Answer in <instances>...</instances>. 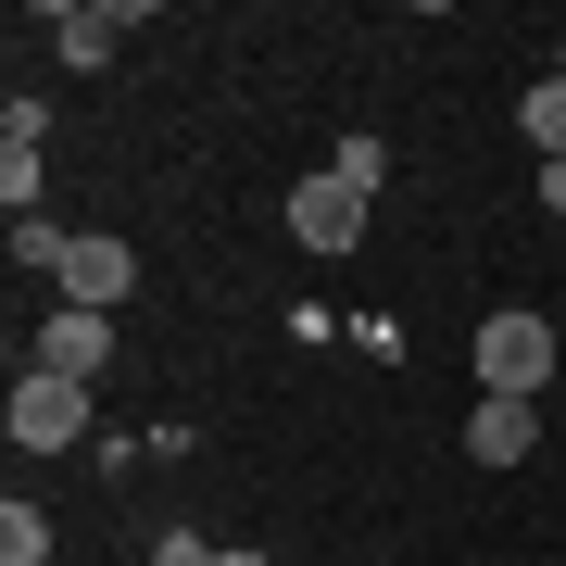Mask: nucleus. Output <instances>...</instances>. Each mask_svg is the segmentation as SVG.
<instances>
[{
  "label": "nucleus",
  "mask_w": 566,
  "mask_h": 566,
  "mask_svg": "<svg viewBox=\"0 0 566 566\" xmlns=\"http://www.w3.org/2000/svg\"><path fill=\"white\" fill-rule=\"evenodd\" d=\"M542 378H554V327L542 315H479V390H504V403H542Z\"/></svg>",
  "instance_id": "obj_1"
},
{
  "label": "nucleus",
  "mask_w": 566,
  "mask_h": 566,
  "mask_svg": "<svg viewBox=\"0 0 566 566\" xmlns=\"http://www.w3.org/2000/svg\"><path fill=\"white\" fill-rule=\"evenodd\" d=\"M51 290H63L76 315H126V290H139V252H126V240H63Z\"/></svg>",
  "instance_id": "obj_2"
},
{
  "label": "nucleus",
  "mask_w": 566,
  "mask_h": 566,
  "mask_svg": "<svg viewBox=\"0 0 566 566\" xmlns=\"http://www.w3.org/2000/svg\"><path fill=\"white\" fill-rule=\"evenodd\" d=\"M13 441H25V453H76V441H88V390L25 365V378H13Z\"/></svg>",
  "instance_id": "obj_3"
},
{
  "label": "nucleus",
  "mask_w": 566,
  "mask_h": 566,
  "mask_svg": "<svg viewBox=\"0 0 566 566\" xmlns=\"http://www.w3.org/2000/svg\"><path fill=\"white\" fill-rule=\"evenodd\" d=\"M25 365H39V378H102V365H114V315H76V303H51L39 315V353H25Z\"/></svg>",
  "instance_id": "obj_4"
},
{
  "label": "nucleus",
  "mask_w": 566,
  "mask_h": 566,
  "mask_svg": "<svg viewBox=\"0 0 566 566\" xmlns=\"http://www.w3.org/2000/svg\"><path fill=\"white\" fill-rule=\"evenodd\" d=\"M290 240H303V252H353V240H365V189H340V177L315 164V177L290 189Z\"/></svg>",
  "instance_id": "obj_5"
},
{
  "label": "nucleus",
  "mask_w": 566,
  "mask_h": 566,
  "mask_svg": "<svg viewBox=\"0 0 566 566\" xmlns=\"http://www.w3.org/2000/svg\"><path fill=\"white\" fill-rule=\"evenodd\" d=\"M465 453H479V465H528V453H542V403L479 390V403H465Z\"/></svg>",
  "instance_id": "obj_6"
},
{
  "label": "nucleus",
  "mask_w": 566,
  "mask_h": 566,
  "mask_svg": "<svg viewBox=\"0 0 566 566\" xmlns=\"http://www.w3.org/2000/svg\"><path fill=\"white\" fill-rule=\"evenodd\" d=\"M51 39H63V63H114V51H126V13H102V0H63Z\"/></svg>",
  "instance_id": "obj_7"
},
{
  "label": "nucleus",
  "mask_w": 566,
  "mask_h": 566,
  "mask_svg": "<svg viewBox=\"0 0 566 566\" xmlns=\"http://www.w3.org/2000/svg\"><path fill=\"white\" fill-rule=\"evenodd\" d=\"M516 139L542 151V164H566V76H528V102H516Z\"/></svg>",
  "instance_id": "obj_8"
},
{
  "label": "nucleus",
  "mask_w": 566,
  "mask_h": 566,
  "mask_svg": "<svg viewBox=\"0 0 566 566\" xmlns=\"http://www.w3.org/2000/svg\"><path fill=\"white\" fill-rule=\"evenodd\" d=\"M327 177L378 202V189H390V139H365V126H353V139H327Z\"/></svg>",
  "instance_id": "obj_9"
},
{
  "label": "nucleus",
  "mask_w": 566,
  "mask_h": 566,
  "mask_svg": "<svg viewBox=\"0 0 566 566\" xmlns=\"http://www.w3.org/2000/svg\"><path fill=\"white\" fill-rule=\"evenodd\" d=\"M0 566H51V516L25 504V491L0 504Z\"/></svg>",
  "instance_id": "obj_10"
},
{
  "label": "nucleus",
  "mask_w": 566,
  "mask_h": 566,
  "mask_svg": "<svg viewBox=\"0 0 566 566\" xmlns=\"http://www.w3.org/2000/svg\"><path fill=\"white\" fill-rule=\"evenodd\" d=\"M63 240H76V227H39V214H13V264H39V277L63 264Z\"/></svg>",
  "instance_id": "obj_11"
},
{
  "label": "nucleus",
  "mask_w": 566,
  "mask_h": 566,
  "mask_svg": "<svg viewBox=\"0 0 566 566\" xmlns=\"http://www.w3.org/2000/svg\"><path fill=\"white\" fill-rule=\"evenodd\" d=\"M151 566H227V542H202V528H164V542H151Z\"/></svg>",
  "instance_id": "obj_12"
},
{
  "label": "nucleus",
  "mask_w": 566,
  "mask_h": 566,
  "mask_svg": "<svg viewBox=\"0 0 566 566\" xmlns=\"http://www.w3.org/2000/svg\"><path fill=\"white\" fill-rule=\"evenodd\" d=\"M542 214H566V164H542Z\"/></svg>",
  "instance_id": "obj_13"
},
{
  "label": "nucleus",
  "mask_w": 566,
  "mask_h": 566,
  "mask_svg": "<svg viewBox=\"0 0 566 566\" xmlns=\"http://www.w3.org/2000/svg\"><path fill=\"white\" fill-rule=\"evenodd\" d=\"M227 566H264V554H252V542H227Z\"/></svg>",
  "instance_id": "obj_14"
},
{
  "label": "nucleus",
  "mask_w": 566,
  "mask_h": 566,
  "mask_svg": "<svg viewBox=\"0 0 566 566\" xmlns=\"http://www.w3.org/2000/svg\"><path fill=\"white\" fill-rule=\"evenodd\" d=\"M554 76H566V25H554Z\"/></svg>",
  "instance_id": "obj_15"
}]
</instances>
